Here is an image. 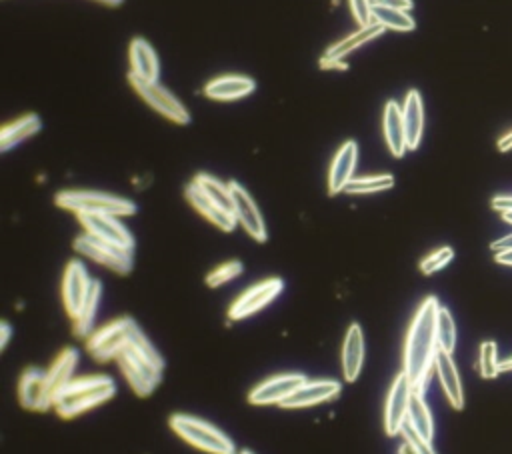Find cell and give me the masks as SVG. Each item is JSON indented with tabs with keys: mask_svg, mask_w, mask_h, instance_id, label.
Returning a JSON list of instances; mask_svg holds the SVG:
<instances>
[{
	"mask_svg": "<svg viewBox=\"0 0 512 454\" xmlns=\"http://www.w3.org/2000/svg\"><path fill=\"white\" fill-rule=\"evenodd\" d=\"M439 299L426 296L416 309L406 330L403 347V373L411 378L414 393L423 394V386L434 368V358L439 352L436 342V314H439Z\"/></svg>",
	"mask_w": 512,
	"mask_h": 454,
	"instance_id": "obj_1",
	"label": "cell"
},
{
	"mask_svg": "<svg viewBox=\"0 0 512 454\" xmlns=\"http://www.w3.org/2000/svg\"><path fill=\"white\" fill-rule=\"evenodd\" d=\"M398 454H416V450L406 440H403V444H400V449H398Z\"/></svg>",
	"mask_w": 512,
	"mask_h": 454,
	"instance_id": "obj_45",
	"label": "cell"
},
{
	"mask_svg": "<svg viewBox=\"0 0 512 454\" xmlns=\"http://www.w3.org/2000/svg\"><path fill=\"white\" fill-rule=\"evenodd\" d=\"M100 299H102V283L95 281L92 283L90 294L87 299V304L82 307L80 314L74 319V337L77 338H88L92 332L97 329V317H98V307H100Z\"/></svg>",
	"mask_w": 512,
	"mask_h": 454,
	"instance_id": "obj_28",
	"label": "cell"
},
{
	"mask_svg": "<svg viewBox=\"0 0 512 454\" xmlns=\"http://www.w3.org/2000/svg\"><path fill=\"white\" fill-rule=\"evenodd\" d=\"M349 6H350V14L355 18L357 24L360 26H368L375 21H372V3L370 0H349Z\"/></svg>",
	"mask_w": 512,
	"mask_h": 454,
	"instance_id": "obj_37",
	"label": "cell"
},
{
	"mask_svg": "<svg viewBox=\"0 0 512 454\" xmlns=\"http://www.w3.org/2000/svg\"><path fill=\"white\" fill-rule=\"evenodd\" d=\"M79 363L80 352L74 347L64 348L61 355L52 360V365L46 370V383H49L52 398H57L62 388L74 381V373H77Z\"/></svg>",
	"mask_w": 512,
	"mask_h": 454,
	"instance_id": "obj_25",
	"label": "cell"
},
{
	"mask_svg": "<svg viewBox=\"0 0 512 454\" xmlns=\"http://www.w3.org/2000/svg\"><path fill=\"white\" fill-rule=\"evenodd\" d=\"M77 217L85 233L115 246L135 250V236L123 222H120L118 217H110V215H77Z\"/></svg>",
	"mask_w": 512,
	"mask_h": 454,
	"instance_id": "obj_15",
	"label": "cell"
},
{
	"mask_svg": "<svg viewBox=\"0 0 512 454\" xmlns=\"http://www.w3.org/2000/svg\"><path fill=\"white\" fill-rule=\"evenodd\" d=\"M479 373L482 378H497L500 373V363L497 358V342L487 340L479 350Z\"/></svg>",
	"mask_w": 512,
	"mask_h": 454,
	"instance_id": "obj_35",
	"label": "cell"
},
{
	"mask_svg": "<svg viewBox=\"0 0 512 454\" xmlns=\"http://www.w3.org/2000/svg\"><path fill=\"white\" fill-rule=\"evenodd\" d=\"M235 454H242V452H240V450H238V452H235Z\"/></svg>",
	"mask_w": 512,
	"mask_h": 454,
	"instance_id": "obj_50",
	"label": "cell"
},
{
	"mask_svg": "<svg viewBox=\"0 0 512 454\" xmlns=\"http://www.w3.org/2000/svg\"><path fill=\"white\" fill-rule=\"evenodd\" d=\"M11 338H13V327L6 320H3L0 322V350H6Z\"/></svg>",
	"mask_w": 512,
	"mask_h": 454,
	"instance_id": "obj_40",
	"label": "cell"
},
{
	"mask_svg": "<svg viewBox=\"0 0 512 454\" xmlns=\"http://www.w3.org/2000/svg\"><path fill=\"white\" fill-rule=\"evenodd\" d=\"M500 370H512V358H507L505 363H500Z\"/></svg>",
	"mask_w": 512,
	"mask_h": 454,
	"instance_id": "obj_47",
	"label": "cell"
},
{
	"mask_svg": "<svg viewBox=\"0 0 512 454\" xmlns=\"http://www.w3.org/2000/svg\"><path fill=\"white\" fill-rule=\"evenodd\" d=\"M406 424L411 426V429L418 434V437H423L424 440H431V442H433V437H434V421H433L431 409H428V404H426L424 396H423L421 393H414V394H413L411 406H408Z\"/></svg>",
	"mask_w": 512,
	"mask_h": 454,
	"instance_id": "obj_29",
	"label": "cell"
},
{
	"mask_svg": "<svg viewBox=\"0 0 512 454\" xmlns=\"http://www.w3.org/2000/svg\"><path fill=\"white\" fill-rule=\"evenodd\" d=\"M454 258V250L451 246H441V248H436L434 253L431 255H426L423 261H421V273L426 274V276H431L434 273H439L442 271V268L449 264L451 261Z\"/></svg>",
	"mask_w": 512,
	"mask_h": 454,
	"instance_id": "obj_36",
	"label": "cell"
},
{
	"mask_svg": "<svg viewBox=\"0 0 512 454\" xmlns=\"http://www.w3.org/2000/svg\"><path fill=\"white\" fill-rule=\"evenodd\" d=\"M495 261H497L498 264L512 266V250H505V253H497V255H495Z\"/></svg>",
	"mask_w": 512,
	"mask_h": 454,
	"instance_id": "obj_43",
	"label": "cell"
},
{
	"mask_svg": "<svg viewBox=\"0 0 512 454\" xmlns=\"http://www.w3.org/2000/svg\"><path fill=\"white\" fill-rule=\"evenodd\" d=\"M372 21L385 26L386 31L395 32H413L416 29V21L413 14L408 11H400V8L375 6L372 8Z\"/></svg>",
	"mask_w": 512,
	"mask_h": 454,
	"instance_id": "obj_31",
	"label": "cell"
},
{
	"mask_svg": "<svg viewBox=\"0 0 512 454\" xmlns=\"http://www.w3.org/2000/svg\"><path fill=\"white\" fill-rule=\"evenodd\" d=\"M309 381L303 373H283L260 381L248 393V403L253 406H283L299 388Z\"/></svg>",
	"mask_w": 512,
	"mask_h": 454,
	"instance_id": "obj_11",
	"label": "cell"
},
{
	"mask_svg": "<svg viewBox=\"0 0 512 454\" xmlns=\"http://www.w3.org/2000/svg\"><path fill=\"white\" fill-rule=\"evenodd\" d=\"M492 208L498 212L512 210V197H495L492 199Z\"/></svg>",
	"mask_w": 512,
	"mask_h": 454,
	"instance_id": "obj_41",
	"label": "cell"
},
{
	"mask_svg": "<svg viewBox=\"0 0 512 454\" xmlns=\"http://www.w3.org/2000/svg\"><path fill=\"white\" fill-rule=\"evenodd\" d=\"M372 6H386V8H400V11H413V0H370Z\"/></svg>",
	"mask_w": 512,
	"mask_h": 454,
	"instance_id": "obj_39",
	"label": "cell"
},
{
	"mask_svg": "<svg viewBox=\"0 0 512 454\" xmlns=\"http://www.w3.org/2000/svg\"><path fill=\"white\" fill-rule=\"evenodd\" d=\"M414 394V386L405 373H398L386 393L385 401V432L388 437H398L403 432L408 416V406H411Z\"/></svg>",
	"mask_w": 512,
	"mask_h": 454,
	"instance_id": "obj_10",
	"label": "cell"
},
{
	"mask_svg": "<svg viewBox=\"0 0 512 454\" xmlns=\"http://www.w3.org/2000/svg\"><path fill=\"white\" fill-rule=\"evenodd\" d=\"M54 202L59 208L74 215H110L123 218L136 215L138 210L135 200L100 190H61Z\"/></svg>",
	"mask_w": 512,
	"mask_h": 454,
	"instance_id": "obj_5",
	"label": "cell"
},
{
	"mask_svg": "<svg viewBox=\"0 0 512 454\" xmlns=\"http://www.w3.org/2000/svg\"><path fill=\"white\" fill-rule=\"evenodd\" d=\"M169 426L176 437L200 452H207V454L238 452L235 440H232L225 431H220L219 426H214L212 422L200 419V416L176 412L169 419Z\"/></svg>",
	"mask_w": 512,
	"mask_h": 454,
	"instance_id": "obj_4",
	"label": "cell"
},
{
	"mask_svg": "<svg viewBox=\"0 0 512 454\" xmlns=\"http://www.w3.org/2000/svg\"><path fill=\"white\" fill-rule=\"evenodd\" d=\"M18 403L23 409L33 412H44L54 406V398L46 383V370L29 366L18 378Z\"/></svg>",
	"mask_w": 512,
	"mask_h": 454,
	"instance_id": "obj_14",
	"label": "cell"
},
{
	"mask_svg": "<svg viewBox=\"0 0 512 454\" xmlns=\"http://www.w3.org/2000/svg\"><path fill=\"white\" fill-rule=\"evenodd\" d=\"M400 437H403V440L411 444V447L416 450V454H436V450L433 449V442L424 440L423 437H418V434L408 424H405V429H403V432H400Z\"/></svg>",
	"mask_w": 512,
	"mask_h": 454,
	"instance_id": "obj_38",
	"label": "cell"
},
{
	"mask_svg": "<svg viewBox=\"0 0 512 454\" xmlns=\"http://www.w3.org/2000/svg\"><path fill=\"white\" fill-rule=\"evenodd\" d=\"M283 291H284V281L278 279V276L248 286V289L240 296H237L235 302L228 307V319L232 322H238L255 317L256 312L265 310L268 304H273L278 296L283 294Z\"/></svg>",
	"mask_w": 512,
	"mask_h": 454,
	"instance_id": "obj_9",
	"label": "cell"
},
{
	"mask_svg": "<svg viewBox=\"0 0 512 454\" xmlns=\"http://www.w3.org/2000/svg\"><path fill=\"white\" fill-rule=\"evenodd\" d=\"M98 3L107 5V6H118V5H123L125 0H98Z\"/></svg>",
	"mask_w": 512,
	"mask_h": 454,
	"instance_id": "obj_46",
	"label": "cell"
},
{
	"mask_svg": "<svg viewBox=\"0 0 512 454\" xmlns=\"http://www.w3.org/2000/svg\"><path fill=\"white\" fill-rule=\"evenodd\" d=\"M365 360H367L365 330H362L358 322H352L347 330V335H344L340 348V366H342L344 381L347 383L358 381L362 368H365Z\"/></svg>",
	"mask_w": 512,
	"mask_h": 454,
	"instance_id": "obj_16",
	"label": "cell"
},
{
	"mask_svg": "<svg viewBox=\"0 0 512 454\" xmlns=\"http://www.w3.org/2000/svg\"><path fill=\"white\" fill-rule=\"evenodd\" d=\"M128 62H130V74L143 79L146 82H158L161 77V59L154 51V46L143 36L130 41L128 46Z\"/></svg>",
	"mask_w": 512,
	"mask_h": 454,
	"instance_id": "obj_20",
	"label": "cell"
},
{
	"mask_svg": "<svg viewBox=\"0 0 512 454\" xmlns=\"http://www.w3.org/2000/svg\"><path fill=\"white\" fill-rule=\"evenodd\" d=\"M128 82H130V87L135 88L136 95L141 97L144 103L154 110V113L164 116L166 120H171V123L174 125L191 123L189 108H186L169 88L163 87L161 82H146L130 72H128Z\"/></svg>",
	"mask_w": 512,
	"mask_h": 454,
	"instance_id": "obj_7",
	"label": "cell"
},
{
	"mask_svg": "<svg viewBox=\"0 0 512 454\" xmlns=\"http://www.w3.org/2000/svg\"><path fill=\"white\" fill-rule=\"evenodd\" d=\"M230 189H232V200H235V218L238 222V227H242V230H245L250 238L256 240V243H266L268 238L266 222L263 212H260L256 205V200L253 199V194L237 181H230Z\"/></svg>",
	"mask_w": 512,
	"mask_h": 454,
	"instance_id": "obj_13",
	"label": "cell"
},
{
	"mask_svg": "<svg viewBox=\"0 0 512 454\" xmlns=\"http://www.w3.org/2000/svg\"><path fill=\"white\" fill-rule=\"evenodd\" d=\"M434 370H436V376H439V383L442 386L444 396L449 398L452 409L462 411L464 409V393H462L459 368H456V365H454L452 355H449V352H444V350L436 352Z\"/></svg>",
	"mask_w": 512,
	"mask_h": 454,
	"instance_id": "obj_22",
	"label": "cell"
},
{
	"mask_svg": "<svg viewBox=\"0 0 512 454\" xmlns=\"http://www.w3.org/2000/svg\"><path fill=\"white\" fill-rule=\"evenodd\" d=\"M116 394V383L107 375H88L74 378L54 398L52 409L64 421L77 419L92 409L107 404Z\"/></svg>",
	"mask_w": 512,
	"mask_h": 454,
	"instance_id": "obj_3",
	"label": "cell"
},
{
	"mask_svg": "<svg viewBox=\"0 0 512 454\" xmlns=\"http://www.w3.org/2000/svg\"><path fill=\"white\" fill-rule=\"evenodd\" d=\"M41 128H42V120L39 115H24L21 118L13 120V123L5 125L3 133H0V151L8 153L11 148L29 141V138H33L34 134H39Z\"/></svg>",
	"mask_w": 512,
	"mask_h": 454,
	"instance_id": "obj_27",
	"label": "cell"
},
{
	"mask_svg": "<svg viewBox=\"0 0 512 454\" xmlns=\"http://www.w3.org/2000/svg\"><path fill=\"white\" fill-rule=\"evenodd\" d=\"M502 218H505L507 222H510V225H512V210H508V212H502Z\"/></svg>",
	"mask_w": 512,
	"mask_h": 454,
	"instance_id": "obj_48",
	"label": "cell"
},
{
	"mask_svg": "<svg viewBox=\"0 0 512 454\" xmlns=\"http://www.w3.org/2000/svg\"><path fill=\"white\" fill-rule=\"evenodd\" d=\"M184 197L186 200H189V205L197 210L202 218H207L210 225L220 228L222 233H232V230L238 227L235 215H232V212H227L225 208H220L217 202L210 200L194 181L191 184H186Z\"/></svg>",
	"mask_w": 512,
	"mask_h": 454,
	"instance_id": "obj_19",
	"label": "cell"
},
{
	"mask_svg": "<svg viewBox=\"0 0 512 454\" xmlns=\"http://www.w3.org/2000/svg\"><path fill=\"white\" fill-rule=\"evenodd\" d=\"M74 250L80 256H85L88 261L105 266L116 274L125 276L133 271V250L105 243V240L88 233H82L74 238Z\"/></svg>",
	"mask_w": 512,
	"mask_h": 454,
	"instance_id": "obj_8",
	"label": "cell"
},
{
	"mask_svg": "<svg viewBox=\"0 0 512 454\" xmlns=\"http://www.w3.org/2000/svg\"><path fill=\"white\" fill-rule=\"evenodd\" d=\"M141 332L143 329L138 327L135 319L120 317L92 332L87 338V350L98 363H110V360L120 357V352L133 345Z\"/></svg>",
	"mask_w": 512,
	"mask_h": 454,
	"instance_id": "obj_6",
	"label": "cell"
},
{
	"mask_svg": "<svg viewBox=\"0 0 512 454\" xmlns=\"http://www.w3.org/2000/svg\"><path fill=\"white\" fill-rule=\"evenodd\" d=\"M90 274L87 271V266L82 264L79 258H72V261L64 268L62 276V304L64 310H67L69 317L74 320L80 314L82 307L87 304V299L92 289Z\"/></svg>",
	"mask_w": 512,
	"mask_h": 454,
	"instance_id": "obj_12",
	"label": "cell"
},
{
	"mask_svg": "<svg viewBox=\"0 0 512 454\" xmlns=\"http://www.w3.org/2000/svg\"><path fill=\"white\" fill-rule=\"evenodd\" d=\"M490 248L495 250V253H505V250H512V235L495 240V243L490 245Z\"/></svg>",
	"mask_w": 512,
	"mask_h": 454,
	"instance_id": "obj_42",
	"label": "cell"
},
{
	"mask_svg": "<svg viewBox=\"0 0 512 454\" xmlns=\"http://www.w3.org/2000/svg\"><path fill=\"white\" fill-rule=\"evenodd\" d=\"M358 162V144L355 141H344L340 148L334 154L329 169V194L337 197V194L347 190L350 181L355 179Z\"/></svg>",
	"mask_w": 512,
	"mask_h": 454,
	"instance_id": "obj_18",
	"label": "cell"
},
{
	"mask_svg": "<svg viewBox=\"0 0 512 454\" xmlns=\"http://www.w3.org/2000/svg\"><path fill=\"white\" fill-rule=\"evenodd\" d=\"M240 452H242V454H255V452H253V450H248V449H242V450H240Z\"/></svg>",
	"mask_w": 512,
	"mask_h": 454,
	"instance_id": "obj_49",
	"label": "cell"
},
{
	"mask_svg": "<svg viewBox=\"0 0 512 454\" xmlns=\"http://www.w3.org/2000/svg\"><path fill=\"white\" fill-rule=\"evenodd\" d=\"M436 342H439V350L452 355L456 347V322L451 310L444 307H441L439 314H436Z\"/></svg>",
	"mask_w": 512,
	"mask_h": 454,
	"instance_id": "obj_33",
	"label": "cell"
},
{
	"mask_svg": "<svg viewBox=\"0 0 512 454\" xmlns=\"http://www.w3.org/2000/svg\"><path fill=\"white\" fill-rule=\"evenodd\" d=\"M342 393V385L334 378H316V381H306L299 391H296L281 409H312V406L332 403Z\"/></svg>",
	"mask_w": 512,
	"mask_h": 454,
	"instance_id": "obj_17",
	"label": "cell"
},
{
	"mask_svg": "<svg viewBox=\"0 0 512 454\" xmlns=\"http://www.w3.org/2000/svg\"><path fill=\"white\" fill-rule=\"evenodd\" d=\"M192 181L197 182L200 190L207 194L210 200L217 202L220 208H225L227 212H232V215H235V200H232L230 182L220 181L217 179V176L207 174V172H199Z\"/></svg>",
	"mask_w": 512,
	"mask_h": 454,
	"instance_id": "obj_30",
	"label": "cell"
},
{
	"mask_svg": "<svg viewBox=\"0 0 512 454\" xmlns=\"http://www.w3.org/2000/svg\"><path fill=\"white\" fill-rule=\"evenodd\" d=\"M385 31H386L385 26H380L377 23H372L368 26H362V29L349 34L347 39H342L337 44H332L330 49L324 52V57L321 60H324V62H344V59H347L349 54L358 51L360 46L377 41L378 36L385 34Z\"/></svg>",
	"mask_w": 512,
	"mask_h": 454,
	"instance_id": "obj_26",
	"label": "cell"
},
{
	"mask_svg": "<svg viewBox=\"0 0 512 454\" xmlns=\"http://www.w3.org/2000/svg\"><path fill=\"white\" fill-rule=\"evenodd\" d=\"M256 90L255 79L245 77V74H225V77L212 79L204 87V97L219 103H230V100H240L253 95Z\"/></svg>",
	"mask_w": 512,
	"mask_h": 454,
	"instance_id": "obj_21",
	"label": "cell"
},
{
	"mask_svg": "<svg viewBox=\"0 0 512 454\" xmlns=\"http://www.w3.org/2000/svg\"><path fill=\"white\" fill-rule=\"evenodd\" d=\"M240 274H242V263L227 261V263L219 264L217 268H212V271L207 274V279H204V283H207L209 289H219V286L228 284L235 279H238Z\"/></svg>",
	"mask_w": 512,
	"mask_h": 454,
	"instance_id": "obj_34",
	"label": "cell"
},
{
	"mask_svg": "<svg viewBox=\"0 0 512 454\" xmlns=\"http://www.w3.org/2000/svg\"><path fill=\"white\" fill-rule=\"evenodd\" d=\"M403 123H405L408 151H416L418 144H421L423 141V133H424V105H423L421 92H418L416 88L408 90L405 97Z\"/></svg>",
	"mask_w": 512,
	"mask_h": 454,
	"instance_id": "obj_24",
	"label": "cell"
},
{
	"mask_svg": "<svg viewBox=\"0 0 512 454\" xmlns=\"http://www.w3.org/2000/svg\"><path fill=\"white\" fill-rule=\"evenodd\" d=\"M498 148H500L502 153L510 151V148H512V131H510V133H507L505 136L500 138V141H498Z\"/></svg>",
	"mask_w": 512,
	"mask_h": 454,
	"instance_id": "obj_44",
	"label": "cell"
},
{
	"mask_svg": "<svg viewBox=\"0 0 512 454\" xmlns=\"http://www.w3.org/2000/svg\"><path fill=\"white\" fill-rule=\"evenodd\" d=\"M383 134L390 154H393L395 159H403L408 151V144H406V133L403 123V108H400L396 100H388L385 105Z\"/></svg>",
	"mask_w": 512,
	"mask_h": 454,
	"instance_id": "obj_23",
	"label": "cell"
},
{
	"mask_svg": "<svg viewBox=\"0 0 512 454\" xmlns=\"http://www.w3.org/2000/svg\"><path fill=\"white\" fill-rule=\"evenodd\" d=\"M116 365L136 396H151L156 386L163 383L164 358L151 338L144 335V330L136 337L133 345L120 352Z\"/></svg>",
	"mask_w": 512,
	"mask_h": 454,
	"instance_id": "obj_2",
	"label": "cell"
},
{
	"mask_svg": "<svg viewBox=\"0 0 512 454\" xmlns=\"http://www.w3.org/2000/svg\"><path fill=\"white\" fill-rule=\"evenodd\" d=\"M395 187V176L388 172L380 174H365V176H355L347 187L349 194H377L385 192Z\"/></svg>",
	"mask_w": 512,
	"mask_h": 454,
	"instance_id": "obj_32",
	"label": "cell"
}]
</instances>
